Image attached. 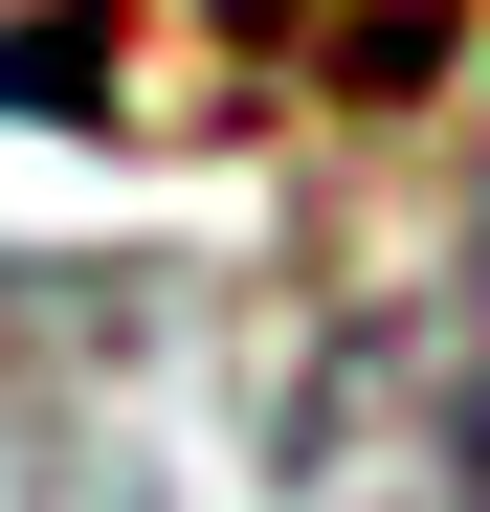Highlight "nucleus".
<instances>
[{
  "instance_id": "1",
  "label": "nucleus",
  "mask_w": 490,
  "mask_h": 512,
  "mask_svg": "<svg viewBox=\"0 0 490 512\" xmlns=\"http://www.w3.org/2000/svg\"><path fill=\"white\" fill-rule=\"evenodd\" d=\"M290 512H490V312L401 290L290 401Z\"/></svg>"
},
{
  "instance_id": "2",
  "label": "nucleus",
  "mask_w": 490,
  "mask_h": 512,
  "mask_svg": "<svg viewBox=\"0 0 490 512\" xmlns=\"http://www.w3.org/2000/svg\"><path fill=\"white\" fill-rule=\"evenodd\" d=\"M201 45L245 90H290V112H401L468 45V0H201Z\"/></svg>"
},
{
  "instance_id": "3",
  "label": "nucleus",
  "mask_w": 490,
  "mask_h": 512,
  "mask_svg": "<svg viewBox=\"0 0 490 512\" xmlns=\"http://www.w3.org/2000/svg\"><path fill=\"white\" fill-rule=\"evenodd\" d=\"M0 112H112V0H0Z\"/></svg>"
}]
</instances>
